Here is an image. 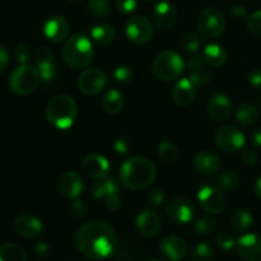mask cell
Listing matches in <instances>:
<instances>
[{"label":"cell","instance_id":"6da1fadb","mask_svg":"<svg viewBox=\"0 0 261 261\" xmlns=\"http://www.w3.org/2000/svg\"><path fill=\"white\" fill-rule=\"evenodd\" d=\"M75 245L82 255L92 260H103L117 249L115 229L103 221H91L78 229Z\"/></svg>","mask_w":261,"mask_h":261},{"label":"cell","instance_id":"7a4b0ae2","mask_svg":"<svg viewBox=\"0 0 261 261\" xmlns=\"http://www.w3.org/2000/svg\"><path fill=\"white\" fill-rule=\"evenodd\" d=\"M157 177V170L152 161L134 155L122 163L120 168V181L132 190H142L152 185Z\"/></svg>","mask_w":261,"mask_h":261},{"label":"cell","instance_id":"3957f363","mask_svg":"<svg viewBox=\"0 0 261 261\" xmlns=\"http://www.w3.org/2000/svg\"><path fill=\"white\" fill-rule=\"evenodd\" d=\"M78 115V106L70 96H55L46 107V119L59 130H66L73 126Z\"/></svg>","mask_w":261,"mask_h":261},{"label":"cell","instance_id":"277c9868","mask_svg":"<svg viewBox=\"0 0 261 261\" xmlns=\"http://www.w3.org/2000/svg\"><path fill=\"white\" fill-rule=\"evenodd\" d=\"M93 45L87 36L76 33L66 40L63 47V59L73 69H84L93 60Z\"/></svg>","mask_w":261,"mask_h":261},{"label":"cell","instance_id":"5b68a950","mask_svg":"<svg viewBox=\"0 0 261 261\" xmlns=\"http://www.w3.org/2000/svg\"><path fill=\"white\" fill-rule=\"evenodd\" d=\"M152 70L154 75L161 81H176L182 75L184 70H185V63L177 53L166 50L155 56Z\"/></svg>","mask_w":261,"mask_h":261},{"label":"cell","instance_id":"8992f818","mask_svg":"<svg viewBox=\"0 0 261 261\" xmlns=\"http://www.w3.org/2000/svg\"><path fill=\"white\" fill-rule=\"evenodd\" d=\"M41 81L37 68L28 64H23L12 71L9 78V87L14 93L27 96L36 91Z\"/></svg>","mask_w":261,"mask_h":261},{"label":"cell","instance_id":"52a82bcc","mask_svg":"<svg viewBox=\"0 0 261 261\" xmlns=\"http://www.w3.org/2000/svg\"><path fill=\"white\" fill-rule=\"evenodd\" d=\"M198 28L203 36L208 38H217L224 32L226 18L218 8H206L199 14Z\"/></svg>","mask_w":261,"mask_h":261},{"label":"cell","instance_id":"ba28073f","mask_svg":"<svg viewBox=\"0 0 261 261\" xmlns=\"http://www.w3.org/2000/svg\"><path fill=\"white\" fill-rule=\"evenodd\" d=\"M125 35L135 45H144L152 40L154 28L152 22L143 15L130 18L125 25Z\"/></svg>","mask_w":261,"mask_h":261},{"label":"cell","instance_id":"9c48e42d","mask_svg":"<svg viewBox=\"0 0 261 261\" xmlns=\"http://www.w3.org/2000/svg\"><path fill=\"white\" fill-rule=\"evenodd\" d=\"M246 138L239 127L233 125H224L216 133V143L222 150L227 153L239 152L244 148Z\"/></svg>","mask_w":261,"mask_h":261},{"label":"cell","instance_id":"30bf717a","mask_svg":"<svg viewBox=\"0 0 261 261\" xmlns=\"http://www.w3.org/2000/svg\"><path fill=\"white\" fill-rule=\"evenodd\" d=\"M201 208L211 214H219L226 208V196L218 186L204 185L198 193Z\"/></svg>","mask_w":261,"mask_h":261},{"label":"cell","instance_id":"8fae6325","mask_svg":"<svg viewBox=\"0 0 261 261\" xmlns=\"http://www.w3.org/2000/svg\"><path fill=\"white\" fill-rule=\"evenodd\" d=\"M107 84L106 75L98 68L86 69L78 76V88L86 96H96L105 89Z\"/></svg>","mask_w":261,"mask_h":261},{"label":"cell","instance_id":"7c38bea8","mask_svg":"<svg viewBox=\"0 0 261 261\" xmlns=\"http://www.w3.org/2000/svg\"><path fill=\"white\" fill-rule=\"evenodd\" d=\"M237 255L244 261H261V236L246 233L236 241Z\"/></svg>","mask_w":261,"mask_h":261},{"label":"cell","instance_id":"4fadbf2b","mask_svg":"<svg viewBox=\"0 0 261 261\" xmlns=\"http://www.w3.org/2000/svg\"><path fill=\"white\" fill-rule=\"evenodd\" d=\"M13 228H14L15 233L19 234L23 239L33 240L37 239L42 233L43 226L40 218H37L33 214L23 213L14 219Z\"/></svg>","mask_w":261,"mask_h":261},{"label":"cell","instance_id":"5bb4252c","mask_svg":"<svg viewBox=\"0 0 261 261\" xmlns=\"http://www.w3.org/2000/svg\"><path fill=\"white\" fill-rule=\"evenodd\" d=\"M36 68L40 73L41 81L51 83L56 78L55 55L48 47H40L35 54Z\"/></svg>","mask_w":261,"mask_h":261},{"label":"cell","instance_id":"9a60e30c","mask_svg":"<svg viewBox=\"0 0 261 261\" xmlns=\"http://www.w3.org/2000/svg\"><path fill=\"white\" fill-rule=\"evenodd\" d=\"M168 217L178 224H188L193 221L195 214V206L188 199L176 198L166 206Z\"/></svg>","mask_w":261,"mask_h":261},{"label":"cell","instance_id":"2e32d148","mask_svg":"<svg viewBox=\"0 0 261 261\" xmlns=\"http://www.w3.org/2000/svg\"><path fill=\"white\" fill-rule=\"evenodd\" d=\"M152 19L160 30H171L177 20V12H176L175 5L168 0H162V2L157 3L155 7L153 8Z\"/></svg>","mask_w":261,"mask_h":261},{"label":"cell","instance_id":"e0dca14e","mask_svg":"<svg viewBox=\"0 0 261 261\" xmlns=\"http://www.w3.org/2000/svg\"><path fill=\"white\" fill-rule=\"evenodd\" d=\"M186 66H188L189 74H190L189 78L191 79V82L195 86H204V84H208L212 81L213 73H212L211 66L205 63V60L201 56H190L188 59Z\"/></svg>","mask_w":261,"mask_h":261},{"label":"cell","instance_id":"ac0fdd59","mask_svg":"<svg viewBox=\"0 0 261 261\" xmlns=\"http://www.w3.org/2000/svg\"><path fill=\"white\" fill-rule=\"evenodd\" d=\"M83 170L88 177L96 181L103 180V178L109 177L110 175V163L101 154L91 153L84 158Z\"/></svg>","mask_w":261,"mask_h":261},{"label":"cell","instance_id":"d6986e66","mask_svg":"<svg viewBox=\"0 0 261 261\" xmlns=\"http://www.w3.org/2000/svg\"><path fill=\"white\" fill-rule=\"evenodd\" d=\"M161 251L167 259L172 261H182L189 254V245L184 239L178 236L165 237L161 241Z\"/></svg>","mask_w":261,"mask_h":261},{"label":"cell","instance_id":"ffe728a7","mask_svg":"<svg viewBox=\"0 0 261 261\" xmlns=\"http://www.w3.org/2000/svg\"><path fill=\"white\" fill-rule=\"evenodd\" d=\"M232 103L224 93H214L208 103V115L213 121L223 122L231 116Z\"/></svg>","mask_w":261,"mask_h":261},{"label":"cell","instance_id":"44dd1931","mask_svg":"<svg viewBox=\"0 0 261 261\" xmlns=\"http://www.w3.org/2000/svg\"><path fill=\"white\" fill-rule=\"evenodd\" d=\"M135 226H137L138 232L143 237L153 239V237H155L161 232L162 222H161L160 216L157 213L147 209V211L142 212L138 216L137 221H135Z\"/></svg>","mask_w":261,"mask_h":261},{"label":"cell","instance_id":"7402d4cb","mask_svg":"<svg viewBox=\"0 0 261 261\" xmlns=\"http://www.w3.org/2000/svg\"><path fill=\"white\" fill-rule=\"evenodd\" d=\"M69 32H70V25H69L68 20L59 15L48 18L43 25V33L51 42H63L64 40L68 38Z\"/></svg>","mask_w":261,"mask_h":261},{"label":"cell","instance_id":"603a6c76","mask_svg":"<svg viewBox=\"0 0 261 261\" xmlns=\"http://www.w3.org/2000/svg\"><path fill=\"white\" fill-rule=\"evenodd\" d=\"M59 191L68 199H76L83 191V178L75 171L65 172L59 181Z\"/></svg>","mask_w":261,"mask_h":261},{"label":"cell","instance_id":"cb8c5ba5","mask_svg":"<svg viewBox=\"0 0 261 261\" xmlns=\"http://www.w3.org/2000/svg\"><path fill=\"white\" fill-rule=\"evenodd\" d=\"M196 97V86L190 78L180 79L172 89V99L178 106H190Z\"/></svg>","mask_w":261,"mask_h":261},{"label":"cell","instance_id":"d4e9b609","mask_svg":"<svg viewBox=\"0 0 261 261\" xmlns=\"http://www.w3.org/2000/svg\"><path fill=\"white\" fill-rule=\"evenodd\" d=\"M194 167L203 175H214L221 168V158L211 150H201L193 161Z\"/></svg>","mask_w":261,"mask_h":261},{"label":"cell","instance_id":"484cf974","mask_svg":"<svg viewBox=\"0 0 261 261\" xmlns=\"http://www.w3.org/2000/svg\"><path fill=\"white\" fill-rule=\"evenodd\" d=\"M203 59L211 68H221L227 61V51L219 43H208L203 50Z\"/></svg>","mask_w":261,"mask_h":261},{"label":"cell","instance_id":"4316f807","mask_svg":"<svg viewBox=\"0 0 261 261\" xmlns=\"http://www.w3.org/2000/svg\"><path fill=\"white\" fill-rule=\"evenodd\" d=\"M101 105L105 112L110 115H117L124 109V97L117 89H110L102 97Z\"/></svg>","mask_w":261,"mask_h":261},{"label":"cell","instance_id":"83f0119b","mask_svg":"<svg viewBox=\"0 0 261 261\" xmlns=\"http://www.w3.org/2000/svg\"><path fill=\"white\" fill-rule=\"evenodd\" d=\"M115 32L114 27L106 23H101V24H96L92 27L91 30V37L94 42H97L101 46H107L115 40Z\"/></svg>","mask_w":261,"mask_h":261},{"label":"cell","instance_id":"f1b7e54d","mask_svg":"<svg viewBox=\"0 0 261 261\" xmlns=\"http://www.w3.org/2000/svg\"><path fill=\"white\" fill-rule=\"evenodd\" d=\"M92 194L96 199H106L112 194H119V184L115 178H103L98 180L92 188Z\"/></svg>","mask_w":261,"mask_h":261},{"label":"cell","instance_id":"f546056e","mask_svg":"<svg viewBox=\"0 0 261 261\" xmlns=\"http://www.w3.org/2000/svg\"><path fill=\"white\" fill-rule=\"evenodd\" d=\"M27 252L18 244H4L0 246V261H27Z\"/></svg>","mask_w":261,"mask_h":261},{"label":"cell","instance_id":"4dcf8cb0","mask_svg":"<svg viewBox=\"0 0 261 261\" xmlns=\"http://www.w3.org/2000/svg\"><path fill=\"white\" fill-rule=\"evenodd\" d=\"M234 117L242 125H254L259 120V112L251 103H241L234 111Z\"/></svg>","mask_w":261,"mask_h":261},{"label":"cell","instance_id":"1f68e13d","mask_svg":"<svg viewBox=\"0 0 261 261\" xmlns=\"http://www.w3.org/2000/svg\"><path fill=\"white\" fill-rule=\"evenodd\" d=\"M254 223V217L249 211H237L236 213L232 216V227L237 233H246Z\"/></svg>","mask_w":261,"mask_h":261},{"label":"cell","instance_id":"d6a6232c","mask_svg":"<svg viewBox=\"0 0 261 261\" xmlns=\"http://www.w3.org/2000/svg\"><path fill=\"white\" fill-rule=\"evenodd\" d=\"M158 157L165 163H173L178 158V148L170 140H162L158 144Z\"/></svg>","mask_w":261,"mask_h":261},{"label":"cell","instance_id":"836d02e7","mask_svg":"<svg viewBox=\"0 0 261 261\" xmlns=\"http://www.w3.org/2000/svg\"><path fill=\"white\" fill-rule=\"evenodd\" d=\"M240 184L239 173L234 171H227L223 175H221L217 180V186L221 189L223 193H232L237 189Z\"/></svg>","mask_w":261,"mask_h":261},{"label":"cell","instance_id":"e575fe53","mask_svg":"<svg viewBox=\"0 0 261 261\" xmlns=\"http://www.w3.org/2000/svg\"><path fill=\"white\" fill-rule=\"evenodd\" d=\"M88 10L96 19H105L110 15L109 0H88Z\"/></svg>","mask_w":261,"mask_h":261},{"label":"cell","instance_id":"d590c367","mask_svg":"<svg viewBox=\"0 0 261 261\" xmlns=\"http://www.w3.org/2000/svg\"><path fill=\"white\" fill-rule=\"evenodd\" d=\"M214 249L206 242L196 245L191 255V261H213Z\"/></svg>","mask_w":261,"mask_h":261},{"label":"cell","instance_id":"8d00e7d4","mask_svg":"<svg viewBox=\"0 0 261 261\" xmlns=\"http://www.w3.org/2000/svg\"><path fill=\"white\" fill-rule=\"evenodd\" d=\"M200 46H201L200 37L194 32L186 33V35L182 37V41H181V47H182V50L188 54L198 53Z\"/></svg>","mask_w":261,"mask_h":261},{"label":"cell","instance_id":"74e56055","mask_svg":"<svg viewBox=\"0 0 261 261\" xmlns=\"http://www.w3.org/2000/svg\"><path fill=\"white\" fill-rule=\"evenodd\" d=\"M196 232L204 236L213 233L217 228V221L212 217H201L198 222H196Z\"/></svg>","mask_w":261,"mask_h":261},{"label":"cell","instance_id":"f35d334b","mask_svg":"<svg viewBox=\"0 0 261 261\" xmlns=\"http://www.w3.org/2000/svg\"><path fill=\"white\" fill-rule=\"evenodd\" d=\"M112 75H114L115 81L119 82V83L127 84L133 81V78H134V71H133V69L129 68V66L121 65L115 68Z\"/></svg>","mask_w":261,"mask_h":261},{"label":"cell","instance_id":"ab89813d","mask_svg":"<svg viewBox=\"0 0 261 261\" xmlns=\"http://www.w3.org/2000/svg\"><path fill=\"white\" fill-rule=\"evenodd\" d=\"M216 244L223 251H231L236 246V240L233 239V236L229 232H222L217 236Z\"/></svg>","mask_w":261,"mask_h":261},{"label":"cell","instance_id":"60d3db41","mask_svg":"<svg viewBox=\"0 0 261 261\" xmlns=\"http://www.w3.org/2000/svg\"><path fill=\"white\" fill-rule=\"evenodd\" d=\"M14 58L15 60L18 61L19 65H23V64H27L28 60L31 59V48L28 45H24V43H19V45L15 46L14 48Z\"/></svg>","mask_w":261,"mask_h":261},{"label":"cell","instance_id":"b9f144b4","mask_svg":"<svg viewBox=\"0 0 261 261\" xmlns=\"http://www.w3.org/2000/svg\"><path fill=\"white\" fill-rule=\"evenodd\" d=\"M247 28L251 33L256 36H261V10L252 13L247 18Z\"/></svg>","mask_w":261,"mask_h":261},{"label":"cell","instance_id":"7bdbcfd3","mask_svg":"<svg viewBox=\"0 0 261 261\" xmlns=\"http://www.w3.org/2000/svg\"><path fill=\"white\" fill-rule=\"evenodd\" d=\"M117 10L122 14H132L137 10L138 8V0H116Z\"/></svg>","mask_w":261,"mask_h":261},{"label":"cell","instance_id":"ee69618b","mask_svg":"<svg viewBox=\"0 0 261 261\" xmlns=\"http://www.w3.org/2000/svg\"><path fill=\"white\" fill-rule=\"evenodd\" d=\"M105 206L107 211L110 212H117L121 206V199H120L119 194H112V195L107 196L105 199Z\"/></svg>","mask_w":261,"mask_h":261},{"label":"cell","instance_id":"f6af8a7d","mask_svg":"<svg viewBox=\"0 0 261 261\" xmlns=\"http://www.w3.org/2000/svg\"><path fill=\"white\" fill-rule=\"evenodd\" d=\"M114 149L117 154H126L130 149V143L124 138H119L114 142Z\"/></svg>","mask_w":261,"mask_h":261},{"label":"cell","instance_id":"bcb514c9","mask_svg":"<svg viewBox=\"0 0 261 261\" xmlns=\"http://www.w3.org/2000/svg\"><path fill=\"white\" fill-rule=\"evenodd\" d=\"M165 199L166 195L163 193V190H161V189H155V190H153L149 194V203L154 206H160L165 201Z\"/></svg>","mask_w":261,"mask_h":261},{"label":"cell","instance_id":"7dc6e473","mask_svg":"<svg viewBox=\"0 0 261 261\" xmlns=\"http://www.w3.org/2000/svg\"><path fill=\"white\" fill-rule=\"evenodd\" d=\"M247 79L254 88L261 89V69H254V70L250 71Z\"/></svg>","mask_w":261,"mask_h":261},{"label":"cell","instance_id":"c3c4849f","mask_svg":"<svg viewBox=\"0 0 261 261\" xmlns=\"http://www.w3.org/2000/svg\"><path fill=\"white\" fill-rule=\"evenodd\" d=\"M8 65H9V53L5 46L0 45V73L7 70Z\"/></svg>","mask_w":261,"mask_h":261},{"label":"cell","instance_id":"681fc988","mask_svg":"<svg viewBox=\"0 0 261 261\" xmlns=\"http://www.w3.org/2000/svg\"><path fill=\"white\" fill-rule=\"evenodd\" d=\"M257 160H259V155H257V153L255 152V150L246 149L242 153V161H244V163H246V165H255V163L257 162Z\"/></svg>","mask_w":261,"mask_h":261},{"label":"cell","instance_id":"f907efd6","mask_svg":"<svg viewBox=\"0 0 261 261\" xmlns=\"http://www.w3.org/2000/svg\"><path fill=\"white\" fill-rule=\"evenodd\" d=\"M35 254L38 259H46L50 255V246L45 242L37 244L35 247Z\"/></svg>","mask_w":261,"mask_h":261},{"label":"cell","instance_id":"816d5d0a","mask_svg":"<svg viewBox=\"0 0 261 261\" xmlns=\"http://www.w3.org/2000/svg\"><path fill=\"white\" fill-rule=\"evenodd\" d=\"M232 15H233L236 19H244V18H249V12L245 7L242 5H234L231 9Z\"/></svg>","mask_w":261,"mask_h":261},{"label":"cell","instance_id":"f5cc1de1","mask_svg":"<svg viewBox=\"0 0 261 261\" xmlns=\"http://www.w3.org/2000/svg\"><path fill=\"white\" fill-rule=\"evenodd\" d=\"M71 211H73V213L75 214L76 217H82L86 214V204L83 203L82 200H78V199H75V200L73 201V204H71Z\"/></svg>","mask_w":261,"mask_h":261},{"label":"cell","instance_id":"db71d44e","mask_svg":"<svg viewBox=\"0 0 261 261\" xmlns=\"http://www.w3.org/2000/svg\"><path fill=\"white\" fill-rule=\"evenodd\" d=\"M252 143H254L255 147L261 148V129L255 130L252 133Z\"/></svg>","mask_w":261,"mask_h":261},{"label":"cell","instance_id":"11a10c76","mask_svg":"<svg viewBox=\"0 0 261 261\" xmlns=\"http://www.w3.org/2000/svg\"><path fill=\"white\" fill-rule=\"evenodd\" d=\"M255 193H256V195L261 199V177L256 181V185H255Z\"/></svg>","mask_w":261,"mask_h":261},{"label":"cell","instance_id":"9f6ffc18","mask_svg":"<svg viewBox=\"0 0 261 261\" xmlns=\"http://www.w3.org/2000/svg\"><path fill=\"white\" fill-rule=\"evenodd\" d=\"M147 261H161V260H158V259H149V260H147Z\"/></svg>","mask_w":261,"mask_h":261},{"label":"cell","instance_id":"6f0895ef","mask_svg":"<svg viewBox=\"0 0 261 261\" xmlns=\"http://www.w3.org/2000/svg\"><path fill=\"white\" fill-rule=\"evenodd\" d=\"M70 2H81V0H70Z\"/></svg>","mask_w":261,"mask_h":261},{"label":"cell","instance_id":"680465c9","mask_svg":"<svg viewBox=\"0 0 261 261\" xmlns=\"http://www.w3.org/2000/svg\"><path fill=\"white\" fill-rule=\"evenodd\" d=\"M260 109H261V97H260Z\"/></svg>","mask_w":261,"mask_h":261},{"label":"cell","instance_id":"91938a15","mask_svg":"<svg viewBox=\"0 0 261 261\" xmlns=\"http://www.w3.org/2000/svg\"><path fill=\"white\" fill-rule=\"evenodd\" d=\"M147 2H153V0H147Z\"/></svg>","mask_w":261,"mask_h":261}]
</instances>
